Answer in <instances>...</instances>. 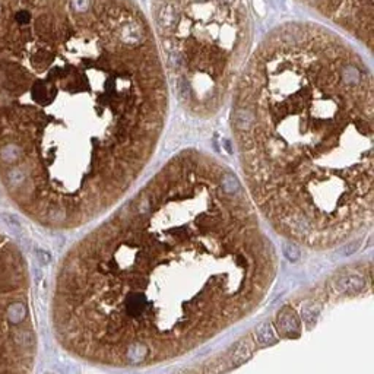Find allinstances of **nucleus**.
<instances>
[{"instance_id":"nucleus-1","label":"nucleus","mask_w":374,"mask_h":374,"mask_svg":"<svg viewBox=\"0 0 374 374\" xmlns=\"http://www.w3.org/2000/svg\"><path fill=\"white\" fill-rule=\"evenodd\" d=\"M275 273L273 246L239 177L211 155L181 151L67 251L53 330L91 364L170 361L247 317Z\"/></svg>"},{"instance_id":"nucleus-6","label":"nucleus","mask_w":374,"mask_h":374,"mask_svg":"<svg viewBox=\"0 0 374 374\" xmlns=\"http://www.w3.org/2000/svg\"><path fill=\"white\" fill-rule=\"evenodd\" d=\"M355 40L373 48V0H298Z\"/></svg>"},{"instance_id":"nucleus-4","label":"nucleus","mask_w":374,"mask_h":374,"mask_svg":"<svg viewBox=\"0 0 374 374\" xmlns=\"http://www.w3.org/2000/svg\"><path fill=\"white\" fill-rule=\"evenodd\" d=\"M152 32L170 84L193 117L215 116L249 59L246 0H152Z\"/></svg>"},{"instance_id":"nucleus-5","label":"nucleus","mask_w":374,"mask_h":374,"mask_svg":"<svg viewBox=\"0 0 374 374\" xmlns=\"http://www.w3.org/2000/svg\"><path fill=\"white\" fill-rule=\"evenodd\" d=\"M37 358L29 269L0 230V374H32Z\"/></svg>"},{"instance_id":"nucleus-2","label":"nucleus","mask_w":374,"mask_h":374,"mask_svg":"<svg viewBox=\"0 0 374 374\" xmlns=\"http://www.w3.org/2000/svg\"><path fill=\"white\" fill-rule=\"evenodd\" d=\"M168 84L132 0H0V187L67 231L123 198L152 158Z\"/></svg>"},{"instance_id":"nucleus-3","label":"nucleus","mask_w":374,"mask_h":374,"mask_svg":"<svg viewBox=\"0 0 374 374\" xmlns=\"http://www.w3.org/2000/svg\"><path fill=\"white\" fill-rule=\"evenodd\" d=\"M373 76L325 26L288 22L247 59L231 129L247 192L272 228L313 249L372 227Z\"/></svg>"}]
</instances>
